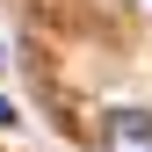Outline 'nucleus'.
I'll use <instances>...</instances> for the list:
<instances>
[{
	"instance_id": "f257e3e1",
	"label": "nucleus",
	"mask_w": 152,
	"mask_h": 152,
	"mask_svg": "<svg viewBox=\"0 0 152 152\" xmlns=\"http://www.w3.org/2000/svg\"><path fill=\"white\" fill-rule=\"evenodd\" d=\"M102 152H152V116H145V109H109Z\"/></svg>"
},
{
	"instance_id": "f03ea898",
	"label": "nucleus",
	"mask_w": 152,
	"mask_h": 152,
	"mask_svg": "<svg viewBox=\"0 0 152 152\" xmlns=\"http://www.w3.org/2000/svg\"><path fill=\"white\" fill-rule=\"evenodd\" d=\"M7 123H15V102H0V130H7Z\"/></svg>"
},
{
	"instance_id": "7ed1b4c3",
	"label": "nucleus",
	"mask_w": 152,
	"mask_h": 152,
	"mask_svg": "<svg viewBox=\"0 0 152 152\" xmlns=\"http://www.w3.org/2000/svg\"><path fill=\"white\" fill-rule=\"evenodd\" d=\"M0 58H7V44H0Z\"/></svg>"
}]
</instances>
